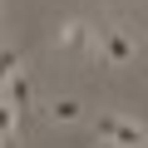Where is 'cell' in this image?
I'll use <instances>...</instances> for the list:
<instances>
[{"label": "cell", "mask_w": 148, "mask_h": 148, "mask_svg": "<svg viewBox=\"0 0 148 148\" xmlns=\"http://www.w3.org/2000/svg\"><path fill=\"white\" fill-rule=\"evenodd\" d=\"M104 64H128L133 59V35L123 30V25H109V30H99V49H94Z\"/></svg>", "instance_id": "7a4b0ae2"}, {"label": "cell", "mask_w": 148, "mask_h": 148, "mask_svg": "<svg viewBox=\"0 0 148 148\" xmlns=\"http://www.w3.org/2000/svg\"><path fill=\"white\" fill-rule=\"evenodd\" d=\"M114 143H148V128H143L138 119L119 114V123H114Z\"/></svg>", "instance_id": "277c9868"}, {"label": "cell", "mask_w": 148, "mask_h": 148, "mask_svg": "<svg viewBox=\"0 0 148 148\" xmlns=\"http://www.w3.org/2000/svg\"><path fill=\"white\" fill-rule=\"evenodd\" d=\"M79 119H84V104L74 99V94H54L49 99V123L54 128H74Z\"/></svg>", "instance_id": "3957f363"}, {"label": "cell", "mask_w": 148, "mask_h": 148, "mask_svg": "<svg viewBox=\"0 0 148 148\" xmlns=\"http://www.w3.org/2000/svg\"><path fill=\"white\" fill-rule=\"evenodd\" d=\"M114 123H119V114H99L94 119V143H114Z\"/></svg>", "instance_id": "5b68a950"}, {"label": "cell", "mask_w": 148, "mask_h": 148, "mask_svg": "<svg viewBox=\"0 0 148 148\" xmlns=\"http://www.w3.org/2000/svg\"><path fill=\"white\" fill-rule=\"evenodd\" d=\"M54 45H59V49H69V54H94V49H99V35L89 30V20H59Z\"/></svg>", "instance_id": "6da1fadb"}]
</instances>
